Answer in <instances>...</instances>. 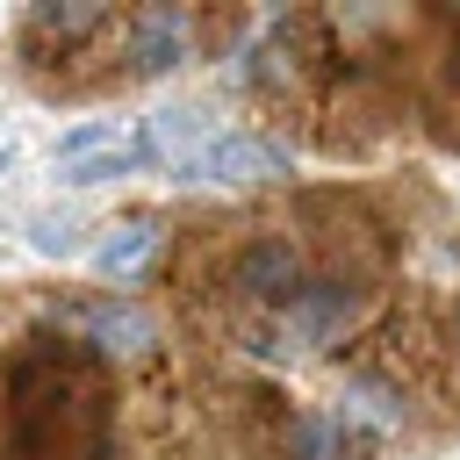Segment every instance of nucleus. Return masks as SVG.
<instances>
[{
    "mask_svg": "<svg viewBox=\"0 0 460 460\" xmlns=\"http://www.w3.org/2000/svg\"><path fill=\"white\" fill-rule=\"evenodd\" d=\"M137 165H151V151H144V137H129V129H115V122H86V129H65V137H58V172H65L72 187L122 180V172H137Z\"/></svg>",
    "mask_w": 460,
    "mask_h": 460,
    "instance_id": "1",
    "label": "nucleus"
},
{
    "mask_svg": "<svg viewBox=\"0 0 460 460\" xmlns=\"http://www.w3.org/2000/svg\"><path fill=\"white\" fill-rule=\"evenodd\" d=\"M58 323H65L79 345H93V352H151V345H158V323H151L137 302H115V295H101V302H65Z\"/></svg>",
    "mask_w": 460,
    "mask_h": 460,
    "instance_id": "2",
    "label": "nucleus"
},
{
    "mask_svg": "<svg viewBox=\"0 0 460 460\" xmlns=\"http://www.w3.org/2000/svg\"><path fill=\"white\" fill-rule=\"evenodd\" d=\"M187 58H194V14L187 7H144L129 22V72L137 79H165Z\"/></svg>",
    "mask_w": 460,
    "mask_h": 460,
    "instance_id": "3",
    "label": "nucleus"
},
{
    "mask_svg": "<svg viewBox=\"0 0 460 460\" xmlns=\"http://www.w3.org/2000/svg\"><path fill=\"white\" fill-rule=\"evenodd\" d=\"M352 316H359V288L338 280V273H323V280H302V295L288 302L280 338H295V345H323V338H338Z\"/></svg>",
    "mask_w": 460,
    "mask_h": 460,
    "instance_id": "4",
    "label": "nucleus"
},
{
    "mask_svg": "<svg viewBox=\"0 0 460 460\" xmlns=\"http://www.w3.org/2000/svg\"><path fill=\"white\" fill-rule=\"evenodd\" d=\"M280 172H288V151H280L273 137H244V129H230V137H216V144L194 158V172H187V180L244 187V180H280Z\"/></svg>",
    "mask_w": 460,
    "mask_h": 460,
    "instance_id": "5",
    "label": "nucleus"
},
{
    "mask_svg": "<svg viewBox=\"0 0 460 460\" xmlns=\"http://www.w3.org/2000/svg\"><path fill=\"white\" fill-rule=\"evenodd\" d=\"M230 280H237V295H252V302H295V295H302V252L280 244V237H259V244L237 252Z\"/></svg>",
    "mask_w": 460,
    "mask_h": 460,
    "instance_id": "6",
    "label": "nucleus"
},
{
    "mask_svg": "<svg viewBox=\"0 0 460 460\" xmlns=\"http://www.w3.org/2000/svg\"><path fill=\"white\" fill-rule=\"evenodd\" d=\"M137 137H144L151 165H172L180 180H187V172H194V158H201V151L216 144V137H208V115H201V108H158V115H151V122H144Z\"/></svg>",
    "mask_w": 460,
    "mask_h": 460,
    "instance_id": "7",
    "label": "nucleus"
},
{
    "mask_svg": "<svg viewBox=\"0 0 460 460\" xmlns=\"http://www.w3.org/2000/svg\"><path fill=\"white\" fill-rule=\"evenodd\" d=\"M108 29V7L101 0H36L29 7V36H43V43H86V36H101Z\"/></svg>",
    "mask_w": 460,
    "mask_h": 460,
    "instance_id": "8",
    "label": "nucleus"
},
{
    "mask_svg": "<svg viewBox=\"0 0 460 460\" xmlns=\"http://www.w3.org/2000/svg\"><path fill=\"white\" fill-rule=\"evenodd\" d=\"M151 259H158V223H144V216L115 223V230L93 244V266H101L108 280H129V273H144Z\"/></svg>",
    "mask_w": 460,
    "mask_h": 460,
    "instance_id": "9",
    "label": "nucleus"
},
{
    "mask_svg": "<svg viewBox=\"0 0 460 460\" xmlns=\"http://www.w3.org/2000/svg\"><path fill=\"white\" fill-rule=\"evenodd\" d=\"M338 402H345L338 424H367V431H395V424H402V395H388V388H374V381H352Z\"/></svg>",
    "mask_w": 460,
    "mask_h": 460,
    "instance_id": "10",
    "label": "nucleus"
},
{
    "mask_svg": "<svg viewBox=\"0 0 460 460\" xmlns=\"http://www.w3.org/2000/svg\"><path fill=\"white\" fill-rule=\"evenodd\" d=\"M280 446H288V460H338L345 453V424L338 417H295Z\"/></svg>",
    "mask_w": 460,
    "mask_h": 460,
    "instance_id": "11",
    "label": "nucleus"
},
{
    "mask_svg": "<svg viewBox=\"0 0 460 460\" xmlns=\"http://www.w3.org/2000/svg\"><path fill=\"white\" fill-rule=\"evenodd\" d=\"M72 230H79L72 216H36V223H29V244H36V252H58V259H65V252L79 244Z\"/></svg>",
    "mask_w": 460,
    "mask_h": 460,
    "instance_id": "12",
    "label": "nucleus"
},
{
    "mask_svg": "<svg viewBox=\"0 0 460 460\" xmlns=\"http://www.w3.org/2000/svg\"><path fill=\"white\" fill-rule=\"evenodd\" d=\"M7 165H14V144H7V137H0V172H7Z\"/></svg>",
    "mask_w": 460,
    "mask_h": 460,
    "instance_id": "13",
    "label": "nucleus"
}]
</instances>
